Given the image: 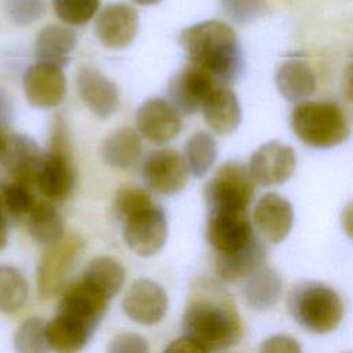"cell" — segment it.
<instances>
[{
	"label": "cell",
	"mask_w": 353,
	"mask_h": 353,
	"mask_svg": "<svg viewBox=\"0 0 353 353\" xmlns=\"http://www.w3.org/2000/svg\"><path fill=\"white\" fill-rule=\"evenodd\" d=\"M185 335L204 353L226 350L243 336V324L230 294L214 280H200L193 287L182 316Z\"/></svg>",
	"instance_id": "6da1fadb"
},
{
	"label": "cell",
	"mask_w": 353,
	"mask_h": 353,
	"mask_svg": "<svg viewBox=\"0 0 353 353\" xmlns=\"http://www.w3.org/2000/svg\"><path fill=\"white\" fill-rule=\"evenodd\" d=\"M178 43L189 62L207 70L221 85H229L243 72L244 58L239 37L225 21L197 22L179 33Z\"/></svg>",
	"instance_id": "7a4b0ae2"
},
{
	"label": "cell",
	"mask_w": 353,
	"mask_h": 353,
	"mask_svg": "<svg viewBox=\"0 0 353 353\" xmlns=\"http://www.w3.org/2000/svg\"><path fill=\"white\" fill-rule=\"evenodd\" d=\"M287 307L299 327L316 335L332 332L343 319V302L339 294L317 281L296 284L288 294Z\"/></svg>",
	"instance_id": "3957f363"
},
{
	"label": "cell",
	"mask_w": 353,
	"mask_h": 353,
	"mask_svg": "<svg viewBox=\"0 0 353 353\" xmlns=\"http://www.w3.org/2000/svg\"><path fill=\"white\" fill-rule=\"evenodd\" d=\"M290 125L303 145L316 149L338 146L350 135L343 110L328 101H301L291 112Z\"/></svg>",
	"instance_id": "277c9868"
},
{
	"label": "cell",
	"mask_w": 353,
	"mask_h": 353,
	"mask_svg": "<svg viewBox=\"0 0 353 353\" xmlns=\"http://www.w3.org/2000/svg\"><path fill=\"white\" fill-rule=\"evenodd\" d=\"M73 183L74 170L68 127L61 117H57L51 127L50 149L44 156L36 185L50 201H62L70 194Z\"/></svg>",
	"instance_id": "5b68a950"
},
{
	"label": "cell",
	"mask_w": 353,
	"mask_h": 353,
	"mask_svg": "<svg viewBox=\"0 0 353 353\" xmlns=\"http://www.w3.org/2000/svg\"><path fill=\"white\" fill-rule=\"evenodd\" d=\"M255 179L250 167L239 160L223 163L207 183L205 199L211 211H247L254 193Z\"/></svg>",
	"instance_id": "8992f818"
},
{
	"label": "cell",
	"mask_w": 353,
	"mask_h": 353,
	"mask_svg": "<svg viewBox=\"0 0 353 353\" xmlns=\"http://www.w3.org/2000/svg\"><path fill=\"white\" fill-rule=\"evenodd\" d=\"M83 248L84 241L77 234L63 236L48 245L36 270L37 291L41 298H52L62 290Z\"/></svg>",
	"instance_id": "52a82bcc"
},
{
	"label": "cell",
	"mask_w": 353,
	"mask_h": 353,
	"mask_svg": "<svg viewBox=\"0 0 353 353\" xmlns=\"http://www.w3.org/2000/svg\"><path fill=\"white\" fill-rule=\"evenodd\" d=\"M167 218L154 203L123 219V239L127 247L139 256L157 254L167 241Z\"/></svg>",
	"instance_id": "ba28073f"
},
{
	"label": "cell",
	"mask_w": 353,
	"mask_h": 353,
	"mask_svg": "<svg viewBox=\"0 0 353 353\" xmlns=\"http://www.w3.org/2000/svg\"><path fill=\"white\" fill-rule=\"evenodd\" d=\"M189 167L185 157L174 149L152 152L143 161L142 175L146 186L161 194L181 192L189 179Z\"/></svg>",
	"instance_id": "9c48e42d"
},
{
	"label": "cell",
	"mask_w": 353,
	"mask_h": 353,
	"mask_svg": "<svg viewBox=\"0 0 353 353\" xmlns=\"http://www.w3.org/2000/svg\"><path fill=\"white\" fill-rule=\"evenodd\" d=\"M25 98L40 109L58 106L66 94V77L61 65L37 61L22 76Z\"/></svg>",
	"instance_id": "30bf717a"
},
{
	"label": "cell",
	"mask_w": 353,
	"mask_h": 353,
	"mask_svg": "<svg viewBox=\"0 0 353 353\" xmlns=\"http://www.w3.org/2000/svg\"><path fill=\"white\" fill-rule=\"evenodd\" d=\"M219 85L207 70L189 62L170 81V102L179 113L192 114L203 108L212 91Z\"/></svg>",
	"instance_id": "8fae6325"
},
{
	"label": "cell",
	"mask_w": 353,
	"mask_h": 353,
	"mask_svg": "<svg viewBox=\"0 0 353 353\" xmlns=\"http://www.w3.org/2000/svg\"><path fill=\"white\" fill-rule=\"evenodd\" d=\"M248 167L256 183L266 188L277 186L292 176L296 168V153L284 142L269 141L252 153Z\"/></svg>",
	"instance_id": "7c38bea8"
},
{
	"label": "cell",
	"mask_w": 353,
	"mask_h": 353,
	"mask_svg": "<svg viewBox=\"0 0 353 353\" xmlns=\"http://www.w3.org/2000/svg\"><path fill=\"white\" fill-rule=\"evenodd\" d=\"M44 154L28 135L7 132L1 138L0 161L11 176L26 183H36Z\"/></svg>",
	"instance_id": "4fadbf2b"
},
{
	"label": "cell",
	"mask_w": 353,
	"mask_h": 353,
	"mask_svg": "<svg viewBox=\"0 0 353 353\" xmlns=\"http://www.w3.org/2000/svg\"><path fill=\"white\" fill-rule=\"evenodd\" d=\"M121 306L125 316L134 323L153 325L164 319L168 309V296L159 283L138 279L127 290Z\"/></svg>",
	"instance_id": "5bb4252c"
},
{
	"label": "cell",
	"mask_w": 353,
	"mask_h": 353,
	"mask_svg": "<svg viewBox=\"0 0 353 353\" xmlns=\"http://www.w3.org/2000/svg\"><path fill=\"white\" fill-rule=\"evenodd\" d=\"M139 17L134 7L124 3L105 6L95 18L97 39L108 48H125L138 34Z\"/></svg>",
	"instance_id": "9a60e30c"
},
{
	"label": "cell",
	"mask_w": 353,
	"mask_h": 353,
	"mask_svg": "<svg viewBox=\"0 0 353 353\" xmlns=\"http://www.w3.org/2000/svg\"><path fill=\"white\" fill-rule=\"evenodd\" d=\"M255 236L247 211H211L207 225V239L216 252L240 250Z\"/></svg>",
	"instance_id": "2e32d148"
},
{
	"label": "cell",
	"mask_w": 353,
	"mask_h": 353,
	"mask_svg": "<svg viewBox=\"0 0 353 353\" xmlns=\"http://www.w3.org/2000/svg\"><path fill=\"white\" fill-rule=\"evenodd\" d=\"M137 128L139 134L153 143H167L181 131V113L163 98H150L137 110Z\"/></svg>",
	"instance_id": "e0dca14e"
},
{
	"label": "cell",
	"mask_w": 353,
	"mask_h": 353,
	"mask_svg": "<svg viewBox=\"0 0 353 353\" xmlns=\"http://www.w3.org/2000/svg\"><path fill=\"white\" fill-rule=\"evenodd\" d=\"M254 226L261 237L270 244H279L291 232L294 223V208L291 203L279 193L263 194L254 207Z\"/></svg>",
	"instance_id": "ac0fdd59"
},
{
	"label": "cell",
	"mask_w": 353,
	"mask_h": 353,
	"mask_svg": "<svg viewBox=\"0 0 353 353\" xmlns=\"http://www.w3.org/2000/svg\"><path fill=\"white\" fill-rule=\"evenodd\" d=\"M108 301L102 292L80 279L63 291L58 312L81 321L95 331L108 312Z\"/></svg>",
	"instance_id": "d6986e66"
},
{
	"label": "cell",
	"mask_w": 353,
	"mask_h": 353,
	"mask_svg": "<svg viewBox=\"0 0 353 353\" xmlns=\"http://www.w3.org/2000/svg\"><path fill=\"white\" fill-rule=\"evenodd\" d=\"M76 87L81 101L97 117L108 119L117 112L119 88L97 68H80L76 76Z\"/></svg>",
	"instance_id": "ffe728a7"
},
{
	"label": "cell",
	"mask_w": 353,
	"mask_h": 353,
	"mask_svg": "<svg viewBox=\"0 0 353 353\" xmlns=\"http://www.w3.org/2000/svg\"><path fill=\"white\" fill-rule=\"evenodd\" d=\"M266 258V248L262 240L255 236L245 247L232 252H216L215 272L222 281L237 283L245 280Z\"/></svg>",
	"instance_id": "44dd1931"
},
{
	"label": "cell",
	"mask_w": 353,
	"mask_h": 353,
	"mask_svg": "<svg viewBox=\"0 0 353 353\" xmlns=\"http://www.w3.org/2000/svg\"><path fill=\"white\" fill-rule=\"evenodd\" d=\"M205 124L218 135H229L241 123V106L237 95L228 87L219 85L201 108Z\"/></svg>",
	"instance_id": "7402d4cb"
},
{
	"label": "cell",
	"mask_w": 353,
	"mask_h": 353,
	"mask_svg": "<svg viewBox=\"0 0 353 353\" xmlns=\"http://www.w3.org/2000/svg\"><path fill=\"white\" fill-rule=\"evenodd\" d=\"M274 83L280 95L291 102L307 99L317 88V77L313 68L298 58L280 63L274 73Z\"/></svg>",
	"instance_id": "603a6c76"
},
{
	"label": "cell",
	"mask_w": 353,
	"mask_h": 353,
	"mask_svg": "<svg viewBox=\"0 0 353 353\" xmlns=\"http://www.w3.org/2000/svg\"><path fill=\"white\" fill-rule=\"evenodd\" d=\"M92 331L81 321L57 312L55 317L46 324V339L48 350L59 353H74L81 350L91 339Z\"/></svg>",
	"instance_id": "cb8c5ba5"
},
{
	"label": "cell",
	"mask_w": 353,
	"mask_h": 353,
	"mask_svg": "<svg viewBox=\"0 0 353 353\" xmlns=\"http://www.w3.org/2000/svg\"><path fill=\"white\" fill-rule=\"evenodd\" d=\"M77 44V34L68 26L47 25L36 36L34 55L37 61L65 66Z\"/></svg>",
	"instance_id": "d4e9b609"
},
{
	"label": "cell",
	"mask_w": 353,
	"mask_h": 353,
	"mask_svg": "<svg viewBox=\"0 0 353 353\" xmlns=\"http://www.w3.org/2000/svg\"><path fill=\"white\" fill-rule=\"evenodd\" d=\"M283 295V280L280 274L268 266L258 268L245 279L243 298L245 303L258 312L272 309Z\"/></svg>",
	"instance_id": "484cf974"
},
{
	"label": "cell",
	"mask_w": 353,
	"mask_h": 353,
	"mask_svg": "<svg viewBox=\"0 0 353 353\" xmlns=\"http://www.w3.org/2000/svg\"><path fill=\"white\" fill-rule=\"evenodd\" d=\"M142 143L138 132L130 127L112 131L102 142L101 154L103 161L117 170H127L139 160Z\"/></svg>",
	"instance_id": "4316f807"
},
{
	"label": "cell",
	"mask_w": 353,
	"mask_h": 353,
	"mask_svg": "<svg viewBox=\"0 0 353 353\" xmlns=\"http://www.w3.org/2000/svg\"><path fill=\"white\" fill-rule=\"evenodd\" d=\"M81 280L112 299L124 285L125 270L114 258L97 256L87 263Z\"/></svg>",
	"instance_id": "83f0119b"
},
{
	"label": "cell",
	"mask_w": 353,
	"mask_h": 353,
	"mask_svg": "<svg viewBox=\"0 0 353 353\" xmlns=\"http://www.w3.org/2000/svg\"><path fill=\"white\" fill-rule=\"evenodd\" d=\"M28 230L41 244H52L63 237V219L48 201H39L28 215Z\"/></svg>",
	"instance_id": "f1b7e54d"
},
{
	"label": "cell",
	"mask_w": 353,
	"mask_h": 353,
	"mask_svg": "<svg viewBox=\"0 0 353 353\" xmlns=\"http://www.w3.org/2000/svg\"><path fill=\"white\" fill-rule=\"evenodd\" d=\"M218 154V146L214 137L199 131L189 137L185 145V160L193 176L205 175L214 165Z\"/></svg>",
	"instance_id": "f546056e"
},
{
	"label": "cell",
	"mask_w": 353,
	"mask_h": 353,
	"mask_svg": "<svg viewBox=\"0 0 353 353\" xmlns=\"http://www.w3.org/2000/svg\"><path fill=\"white\" fill-rule=\"evenodd\" d=\"M29 285L23 274L12 268L0 266V313L18 312L28 301Z\"/></svg>",
	"instance_id": "4dcf8cb0"
},
{
	"label": "cell",
	"mask_w": 353,
	"mask_h": 353,
	"mask_svg": "<svg viewBox=\"0 0 353 353\" xmlns=\"http://www.w3.org/2000/svg\"><path fill=\"white\" fill-rule=\"evenodd\" d=\"M0 200L3 210L15 218L28 216L37 203L32 192V185L18 179L0 186Z\"/></svg>",
	"instance_id": "1f68e13d"
},
{
	"label": "cell",
	"mask_w": 353,
	"mask_h": 353,
	"mask_svg": "<svg viewBox=\"0 0 353 353\" xmlns=\"http://www.w3.org/2000/svg\"><path fill=\"white\" fill-rule=\"evenodd\" d=\"M14 349L19 353H41L48 350L46 339V323L39 317L22 321L14 332Z\"/></svg>",
	"instance_id": "d6a6232c"
},
{
	"label": "cell",
	"mask_w": 353,
	"mask_h": 353,
	"mask_svg": "<svg viewBox=\"0 0 353 353\" xmlns=\"http://www.w3.org/2000/svg\"><path fill=\"white\" fill-rule=\"evenodd\" d=\"M99 6L101 0H52L57 17L72 26L90 22L98 12Z\"/></svg>",
	"instance_id": "836d02e7"
},
{
	"label": "cell",
	"mask_w": 353,
	"mask_h": 353,
	"mask_svg": "<svg viewBox=\"0 0 353 353\" xmlns=\"http://www.w3.org/2000/svg\"><path fill=\"white\" fill-rule=\"evenodd\" d=\"M225 15L237 25H248L262 17L268 0H219Z\"/></svg>",
	"instance_id": "e575fe53"
},
{
	"label": "cell",
	"mask_w": 353,
	"mask_h": 353,
	"mask_svg": "<svg viewBox=\"0 0 353 353\" xmlns=\"http://www.w3.org/2000/svg\"><path fill=\"white\" fill-rule=\"evenodd\" d=\"M153 201L150 196L141 188L125 186L117 190L113 199V212L116 216L123 221L131 214L152 205Z\"/></svg>",
	"instance_id": "d590c367"
},
{
	"label": "cell",
	"mask_w": 353,
	"mask_h": 353,
	"mask_svg": "<svg viewBox=\"0 0 353 353\" xmlns=\"http://www.w3.org/2000/svg\"><path fill=\"white\" fill-rule=\"evenodd\" d=\"M46 0H3V10L8 19L26 26L40 19L46 12Z\"/></svg>",
	"instance_id": "8d00e7d4"
},
{
	"label": "cell",
	"mask_w": 353,
	"mask_h": 353,
	"mask_svg": "<svg viewBox=\"0 0 353 353\" xmlns=\"http://www.w3.org/2000/svg\"><path fill=\"white\" fill-rule=\"evenodd\" d=\"M148 350V341L142 335L132 332L116 335L108 346V352L110 353H146Z\"/></svg>",
	"instance_id": "74e56055"
},
{
	"label": "cell",
	"mask_w": 353,
	"mask_h": 353,
	"mask_svg": "<svg viewBox=\"0 0 353 353\" xmlns=\"http://www.w3.org/2000/svg\"><path fill=\"white\" fill-rule=\"evenodd\" d=\"M259 350L266 353H298L302 350V347L298 339H295L294 336L285 334H276L266 338L262 342Z\"/></svg>",
	"instance_id": "f35d334b"
},
{
	"label": "cell",
	"mask_w": 353,
	"mask_h": 353,
	"mask_svg": "<svg viewBox=\"0 0 353 353\" xmlns=\"http://www.w3.org/2000/svg\"><path fill=\"white\" fill-rule=\"evenodd\" d=\"M164 352L165 353H204L203 347L188 335H183L170 342V345L165 347Z\"/></svg>",
	"instance_id": "ab89813d"
},
{
	"label": "cell",
	"mask_w": 353,
	"mask_h": 353,
	"mask_svg": "<svg viewBox=\"0 0 353 353\" xmlns=\"http://www.w3.org/2000/svg\"><path fill=\"white\" fill-rule=\"evenodd\" d=\"M341 225L343 232L353 240V200H350L342 210Z\"/></svg>",
	"instance_id": "60d3db41"
},
{
	"label": "cell",
	"mask_w": 353,
	"mask_h": 353,
	"mask_svg": "<svg viewBox=\"0 0 353 353\" xmlns=\"http://www.w3.org/2000/svg\"><path fill=\"white\" fill-rule=\"evenodd\" d=\"M343 90L347 98L353 102V62L349 63L343 72Z\"/></svg>",
	"instance_id": "b9f144b4"
},
{
	"label": "cell",
	"mask_w": 353,
	"mask_h": 353,
	"mask_svg": "<svg viewBox=\"0 0 353 353\" xmlns=\"http://www.w3.org/2000/svg\"><path fill=\"white\" fill-rule=\"evenodd\" d=\"M11 103L7 97L0 91V125L6 124L11 116Z\"/></svg>",
	"instance_id": "7bdbcfd3"
},
{
	"label": "cell",
	"mask_w": 353,
	"mask_h": 353,
	"mask_svg": "<svg viewBox=\"0 0 353 353\" xmlns=\"http://www.w3.org/2000/svg\"><path fill=\"white\" fill-rule=\"evenodd\" d=\"M7 239H8V233H7L6 214H4V210H3L1 201H0V250H3L6 247Z\"/></svg>",
	"instance_id": "ee69618b"
},
{
	"label": "cell",
	"mask_w": 353,
	"mask_h": 353,
	"mask_svg": "<svg viewBox=\"0 0 353 353\" xmlns=\"http://www.w3.org/2000/svg\"><path fill=\"white\" fill-rule=\"evenodd\" d=\"M132 1H135L137 4H141V6H152V4L160 3L161 0H132Z\"/></svg>",
	"instance_id": "f6af8a7d"
},
{
	"label": "cell",
	"mask_w": 353,
	"mask_h": 353,
	"mask_svg": "<svg viewBox=\"0 0 353 353\" xmlns=\"http://www.w3.org/2000/svg\"><path fill=\"white\" fill-rule=\"evenodd\" d=\"M1 138H3V135L0 134V145H1Z\"/></svg>",
	"instance_id": "bcb514c9"
}]
</instances>
